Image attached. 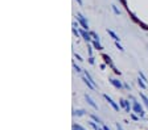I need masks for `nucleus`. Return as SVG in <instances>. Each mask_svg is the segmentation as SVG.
<instances>
[{
  "instance_id": "1",
  "label": "nucleus",
  "mask_w": 148,
  "mask_h": 130,
  "mask_svg": "<svg viewBox=\"0 0 148 130\" xmlns=\"http://www.w3.org/2000/svg\"><path fill=\"white\" fill-rule=\"evenodd\" d=\"M130 99L132 100V110H134L136 114H139V117H144V109H143V107H141L140 104H139V101L135 99L134 96H130Z\"/></svg>"
},
{
  "instance_id": "6",
  "label": "nucleus",
  "mask_w": 148,
  "mask_h": 130,
  "mask_svg": "<svg viewBox=\"0 0 148 130\" xmlns=\"http://www.w3.org/2000/svg\"><path fill=\"white\" fill-rule=\"evenodd\" d=\"M79 33H81V36L83 37L85 41H87V42H91V34L87 33V30H85L83 28H82L81 30H79Z\"/></svg>"
},
{
  "instance_id": "29",
  "label": "nucleus",
  "mask_w": 148,
  "mask_h": 130,
  "mask_svg": "<svg viewBox=\"0 0 148 130\" xmlns=\"http://www.w3.org/2000/svg\"><path fill=\"white\" fill-rule=\"evenodd\" d=\"M77 3L79 4V5H82V4H83V1H82V0H77Z\"/></svg>"
},
{
  "instance_id": "12",
  "label": "nucleus",
  "mask_w": 148,
  "mask_h": 130,
  "mask_svg": "<svg viewBox=\"0 0 148 130\" xmlns=\"http://www.w3.org/2000/svg\"><path fill=\"white\" fill-rule=\"evenodd\" d=\"M107 33L110 34V36L112 37V38H114V41H118V42H119V41H120V38H119V37L116 36V34H115V33H114V32H112V30H111V29H107Z\"/></svg>"
},
{
  "instance_id": "22",
  "label": "nucleus",
  "mask_w": 148,
  "mask_h": 130,
  "mask_svg": "<svg viewBox=\"0 0 148 130\" xmlns=\"http://www.w3.org/2000/svg\"><path fill=\"white\" fill-rule=\"evenodd\" d=\"M73 129H75V130H85L81 125H73Z\"/></svg>"
},
{
  "instance_id": "19",
  "label": "nucleus",
  "mask_w": 148,
  "mask_h": 130,
  "mask_svg": "<svg viewBox=\"0 0 148 130\" xmlns=\"http://www.w3.org/2000/svg\"><path fill=\"white\" fill-rule=\"evenodd\" d=\"M111 8H112V11H114V13H115V15H119V13H120V11L116 8V5H111Z\"/></svg>"
},
{
  "instance_id": "16",
  "label": "nucleus",
  "mask_w": 148,
  "mask_h": 130,
  "mask_svg": "<svg viewBox=\"0 0 148 130\" xmlns=\"http://www.w3.org/2000/svg\"><path fill=\"white\" fill-rule=\"evenodd\" d=\"M90 117H91V120H93V121H95L97 123H101V122H102V121H101V118H99V117H97L95 114H90Z\"/></svg>"
},
{
  "instance_id": "30",
  "label": "nucleus",
  "mask_w": 148,
  "mask_h": 130,
  "mask_svg": "<svg viewBox=\"0 0 148 130\" xmlns=\"http://www.w3.org/2000/svg\"><path fill=\"white\" fill-rule=\"evenodd\" d=\"M73 26H74V28H78V24L75 22V21H74V22H73Z\"/></svg>"
},
{
  "instance_id": "20",
  "label": "nucleus",
  "mask_w": 148,
  "mask_h": 130,
  "mask_svg": "<svg viewBox=\"0 0 148 130\" xmlns=\"http://www.w3.org/2000/svg\"><path fill=\"white\" fill-rule=\"evenodd\" d=\"M139 76H140V78H141V79L144 80L145 83H147V82H148V80H147V78H145V76H144V74L141 72V71H139Z\"/></svg>"
},
{
  "instance_id": "31",
  "label": "nucleus",
  "mask_w": 148,
  "mask_h": 130,
  "mask_svg": "<svg viewBox=\"0 0 148 130\" xmlns=\"http://www.w3.org/2000/svg\"><path fill=\"white\" fill-rule=\"evenodd\" d=\"M106 68V64H101V70H104Z\"/></svg>"
},
{
  "instance_id": "5",
  "label": "nucleus",
  "mask_w": 148,
  "mask_h": 130,
  "mask_svg": "<svg viewBox=\"0 0 148 130\" xmlns=\"http://www.w3.org/2000/svg\"><path fill=\"white\" fill-rule=\"evenodd\" d=\"M108 82H110L111 84H112V85L115 87V88H116V89H122V88H123V84H122V82L120 80H118V79H115V78H110V79H108Z\"/></svg>"
},
{
  "instance_id": "2",
  "label": "nucleus",
  "mask_w": 148,
  "mask_h": 130,
  "mask_svg": "<svg viewBox=\"0 0 148 130\" xmlns=\"http://www.w3.org/2000/svg\"><path fill=\"white\" fill-rule=\"evenodd\" d=\"M77 20L79 21V24L82 25V28H83L85 30H89V22H87V20H86V19H85V17L82 16L79 12L77 13Z\"/></svg>"
},
{
  "instance_id": "18",
  "label": "nucleus",
  "mask_w": 148,
  "mask_h": 130,
  "mask_svg": "<svg viewBox=\"0 0 148 130\" xmlns=\"http://www.w3.org/2000/svg\"><path fill=\"white\" fill-rule=\"evenodd\" d=\"M115 46L118 47V49H119V50H120V51H124V49H123V46H122V45H120V43L118 42V41H115Z\"/></svg>"
},
{
  "instance_id": "9",
  "label": "nucleus",
  "mask_w": 148,
  "mask_h": 130,
  "mask_svg": "<svg viewBox=\"0 0 148 130\" xmlns=\"http://www.w3.org/2000/svg\"><path fill=\"white\" fill-rule=\"evenodd\" d=\"M87 113L85 109H74L73 110V116H77V117H81V116H85Z\"/></svg>"
},
{
  "instance_id": "14",
  "label": "nucleus",
  "mask_w": 148,
  "mask_h": 130,
  "mask_svg": "<svg viewBox=\"0 0 148 130\" xmlns=\"http://www.w3.org/2000/svg\"><path fill=\"white\" fill-rule=\"evenodd\" d=\"M140 99L143 100V103H144V105L147 107V109H148V97L145 96L144 93H140Z\"/></svg>"
},
{
  "instance_id": "24",
  "label": "nucleus",
  "mask_w": 148,
  "mask_h": 130,
  "mask_svg": "<svg viewBox=\"0 0 148 130\" xmlns=\"http://www.w3.org/2000/svg\"><path fill=\"white\" fill-rule=\"evenodd\" d=\"M89 63H90V64L95 63V60H94V58H93V57H89Z\"/></svg>"
},
{
  "instance_id": "27",
  "label": "nucleus",
  "mask_w": 148,
  "mask_h": 130,
  "mask_svg": "<svg viewBox=\"0 0 148 130\" xmlns=\"http://www.w3.org/2000/svg\"><path fill=\"white\" fill-rule=\"evenodd\" d=\"M116 129H118V130H123V127H122V125L119 122H116Z\"/></svg>"
},
{
  "instance_id": "25",
  "label": "nucleus",
  "mask_w": 148,
  "mask_h": 130,
  "mask_svg": "<svg viewBox=\"0 0 148 130\" xmlns=\"http://www.w3.org/2000/svg\"><path fill=\"white\" fill-rule=\"evenodd\" d=\"M131 118H132L134 121H139V117H138V116H135V114H131Z\"/></svg>"
},
{
  "instance_id": "4",
  "label": "nucleus",
  "mask_w": 148,
  "mask_h": 130,
  "mask_svg": "<svg viewBox=\"0 0 148 130\" xmlns=\"http://www.w3.org/2000/svg\"><path fill=\"white\" fill-rule=\"evenodd\" d=\"M119 104H120V107H122V108H124L127 113H130V112H131L132 107L130 105V101H127L126 99H120V100H119Z\"/></svg>"
},
{
  "instance_id": "3",
  "label": "nucleus",
  "mask_w": 148,
  "mask_h": 130,
  "mask_svg": "<svg viewBox=\"0 0 148 130\" xmlns=\"http://www.w3.org/2000/svg\"><path fill=\"white\" fill-rule=\"evenodd\" d=\"M103 97H104V100L107 101V103L110 104V105H111V107H112V108H114V109L116 110V112H119V105H118V104H116V103H115V101L112 100V99H111V97L108 96L107 93H104V95H103Z\"/></svg>"
},
{
  "instance_id": "32",
  "label": "nucleus",
  "mask_w": 148,
  "mask_h": 130,
  "mask_svg": "<svg viewBox=\"0 0 148 130\" xmlns=\"http://www.w3.org/2000/svg\"><path fill=\"white\" fill-rule=\"evenodd\" d=\"M98 130H104V129H101V127H99V129H98Z\"/></svg>"
},
{
  "instance_id": "21",
  "label": "nucleus",
  "mask_w": 148,
  "mask_h": 130,
  "mask_svg": "<svg viewBox=\"0 0 148 130\" xmlns=\"http://www.w3.org/2000/svg\"><path fill=\"white\" fill-rule=\"evenodd\" d=\"M73 67H74V70H75V71H77V72H81V67H79V66H77V64H75V63H73Z\"/></svg>"
},
{
  "instance_id": "28",
  "label": "nucleus",
  "mask_w": 148,
  "mask_h": 130,
  "mask_svg": "<svg viewBox=\"0 0 148 130\" xmlns=\"http://www.w3.org/2000/svg\"><path fill=\"white\" fill-rule=\"evenodd\" d=\"M103 129H104V130H111V129H110V127H108V126H107V125H104V126H103Z\"/></svg>"
},
{
  "instance_id": "26",
  "label": "nucleus",
  "mask_w": 148,
  "mask_h": 130,
  "mask_svg": "<svg viewBox=\"0 0 148 130\" xmlns=\"http://www.w3.org/2000/svg\"><path fill=\"white\" fill-rule=\"evenodd\" d=\"M123 85H124V88H126V89H127V91H131V87L128 85L127 83H124V84H123Z\"/></svg>"
},
{
  "instance_id": "15",
  "label": "nucleus",
  "mask_w": 148,
  "mask_h": 130,
  "mask_svg": "<svg viewBox=\"0 0 148 130\" xmlns=\"http://www.w3.org/2000/svg\"><path fill=\"white\" fill-rule=\"evenodd\" d=\"M87 123H89V125H90V126L93 127L94 130H98V129H99V126H98L97 123H95V121H89Z\"/></svg>"
},
{
  "instance_id": "17",
  "label": "nucleus",
  "mask_w": 148,
  "mask_h": 130,
  "mask_svg": "<svg viewBox=\"0 0 148 130\" xmlns=\"http://www.w3.org/2000/svg\"><path fill=\"white\" fill-rule=\"evenodd\" d=\"M90 34H91V37L94 38V41H101V38H99V36H98L97 33H94V32H90Z\"/></svg>"
},
{
  "instance_id": "13",
  "label": "nucleus",
  "mask_w": 148,
  "mask_h": 130,
  "mask_svg": "<svg viewBox=\"0 0 148 130\" xmlns=\"http://www.w3.org/2000/svg\"><path fill=\"white\" fill-rule=\"evenodd\" d=\"M93 46H94L97 50H103V46L99 43V41H94V42H93Z\"/></svg>"
},
{
  "instance_id": "11",
  "label": "nucleus",
  "mask_w": 148,
  "mask_h": 130,
  "mask_svg": "<svg viewBox=\"0 0 148 130\" xmlns=\"http://www.w3.org/2000/svg\"><path fill=\"white\" fill-rule=\"evenodd\" d=\"M138 84H139V87H140L141 89H145V88H147V85H145V82L141 79L140 76H139V79H138Z\"/></svg>"
},
{
  "instance_id": "10",
  "label": "nucleus",
  "mask_w": 148,
  "mask_h": 130,
  "mask_svg": "<svg viewBox=\"0 0 148 130\" xmlns=\"http://www.w3.org/2000/svg\"><path fill=\"white\" fill-rule=\"evenodd\" d=\"M85 76L87 78V79H89V80H90L91 83H93V84H94V85H95V87H97V83H95V80H94V79H93V76H91V75H90V72H89V71H87V70H85Z\"/></svg>"
},
{
  "instance_id": "8",
  "label": "nucleus",
  "mask_w": 148,
  "mask_h": 130,
  "mask_svg": "<svg viewBox=\"0 0 148 130\" xmlns=\"http://www.w3.org/2000/svg\"><path fill=\"white\" fill-rule=\"evenodd\" d=\"M102 58H103L104 62H106V63H107L108 66L111 67V68L114 67V63H112V60H111V57L108 55V54H102Z\"/></svg>"
},
{
  "instance_id": "7",
  "label": "nucleus",
  "mask_w": 148,
  "mask_h": 130,
  "mask_svg": "<svg viewBox=\"0 0 148 130\" xmlns=\"http://www.w3.org/2000/svg\"><path fill=\"white\" fill-rule=\"evenodd\" d=\"M85 100L87 101V104H89V105H91V107L94 108L95 110H98V105H97V104L94 103V100H93V99H91V97L89 96L87 93H85Z\"/></svg>"
},
{
  "instance_id": "23",
  "label": "nucleus",
  "mask_w": 148,
  "mask_h": 130,
  "mask_svg": "<svg viewBox=\"0 0 148 130\" xmlns=\"http://www.w3.org/2000/svg\"><path fill=\"white\" fill-rule=\"evenodd\" d=\"M74 58H75V59H77V60H79V62H82V60H83V59H82V58H81V55H78L77 53L74 54Z\"/></svg>"
}]
</instances>
